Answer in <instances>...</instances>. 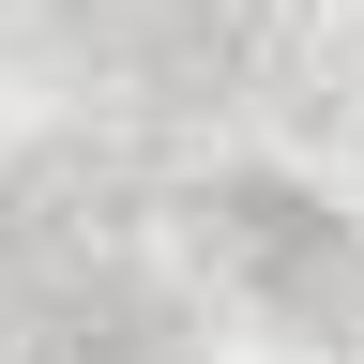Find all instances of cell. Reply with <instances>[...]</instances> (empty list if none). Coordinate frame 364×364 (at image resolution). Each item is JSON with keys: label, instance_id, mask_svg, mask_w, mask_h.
<instances>
[{"label": "cell", "instance_id": "obj_1", "mask_svg": "<svg viewBox=\"0 0 364 364\" xmlns=\"http://www.w3.org/2000/svg\"><path fill=\"white\" fill-rule=\"evenodd\" d=\"M213 228H228V258H243L258 304L318 318V334H349V318H364V228H349L334 198H304V182L243 167V182H213Z\"/></svg>", "mask_w": 364, "mask_h": 364}, {"label": "cell", "instance_id": "obj_2", "mask_svg": "<svg viewBox=\"0 0 364 364\" xmlns=\"http://www.w3.org/2000/svg\"><path fill=\"white\" fill-rule=\"evenodd\" d=\"M76 364H182V334H167L152 289H107V304L76 318Z\"/></svg>", "mask_w": 364, "mask_h": 364}]
</instances>
